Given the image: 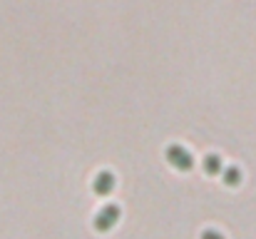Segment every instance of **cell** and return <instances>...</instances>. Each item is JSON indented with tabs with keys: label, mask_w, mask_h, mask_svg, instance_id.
Masks as SVG:
<instances>
[{
	"label": "cell",
	"mask_w": 256,
	"mask_h": 239,
	"mask_svg": "<svg viewBox=\"0 0 256 239\" xmlns=\"http://www.w3.org/2000/svg\"><path fill=\"white\" fill-rule=\"evenodd\" d=\"M114 187H117V179H114L112 172H100L92 182V192L100 194V197H110L114 192Z\"/></svg>",
	"instance_id": "3957f363"
},
{
	"label": "cell",
	"mask_w": 256,
	"mask_h": 239,
	"mask_svg": "<svg viewBox=\"0 0 256 239\" xmlns=\"http://www.w3.org/2000/svg\"><path fill=\"white\" fill-rule=\"evenodd\" d=\"M167 162L179 172H189L194 167V157L189 150H184L182 145H170L167 147Z\"/></svg>",
	"instance_id": "7a4b0ae2"
},
{
	"label": "cell",
	"mask_w": 256,
	"mask_h": 239,
	"mask_svg": "<svg viewBox=\"0 0 256 239\" xmlns=\"http://www.w3.org/2000/svg\"><path fill=\"white\" fill-rule=\"evenodd\" d=\"M202 169H204V174H209V177L222 174V172H224L222 157H219V155H206V157H204V162H202Z\"/></svg>",
	"instance_id": "277c9868"
},
{
	"label": "cell",
	"mask_w": 256,
	"mask_h": 239,
	"mask_svg": "<svg viewBox=\"0 0 256 239\" xmlns=\"http://www.w3.org/2000/svg\"><path fill=\"white\" fill-rule=\"evenodd\" d=\"M120 207L117 204H104L97 214H94V229L97 232H110V229H114V224L120 222Z\"/></svg>",
	"instance_id": "6da1fadb"
},
{
	"label": "cell",
	"mask_w": 256,
	"mask_h": 239,
	"mask_svg": "<svg viewBox=\"0 0 256 239\" xmlns=\"http://www.w3.org/2000/svg\"><path fill=\"white\" fill-rule=\"evenodd\" d=\"M222 177H224V184L226 187H239L242 184V169L239 167H226L222 172Z\"/></svg>",
	"instance_id": "5b68a950"
},
{
	"label": "cell",
	"mask_w": 256,
	"mask_h": 239,
	"mask_svg": "<svg viewBox=\"0 0 256 239\" xmlns=\"http://www.w3.org/2000/svg\"><path fill=\"white\" fill-rule=\"evenodd\" d=\"M202 239H224L219 232H214V229H204L202 232Z\"/></svg>",
	"instance_id": "8992f818"
}]
</instances>
